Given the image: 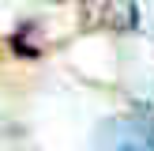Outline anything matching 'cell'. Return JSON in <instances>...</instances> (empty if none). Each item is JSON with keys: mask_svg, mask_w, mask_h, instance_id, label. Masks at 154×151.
<instances>
[{"mask_svg": "<svg viewBox=\"0 0 154 151\" xmlns=\"http://www.w3.org/2000/svg\"><path fill=\"white\" fill-rule=\"evenodd\" d=\"M94 140L98 151H154V117H113Z\"/></svg>", "mask_w": 154, "mask_h": 151, "instance_id": "obj_1", "label": "cell"}]
</instances>
